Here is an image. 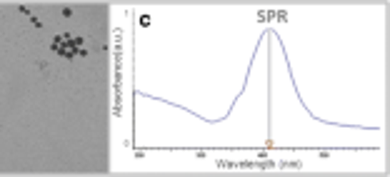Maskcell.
<instances>
[{"instance_id": "6da1fadb", "label": "cell", "mask_w": 390, "mask_h": 177, "mask_svg": "<svg viewBox=\"0 0 390 177\" xmlns=\"http://www.w3.org/2000/svg\"><path fill=\"white\" fill-rule=\"evenodd\" d=\"M53 50L58 52L60 57H78L85 52L83 40H80L78 35H73V33H60V35H55Z\"/></svg>"}]
</instances>
